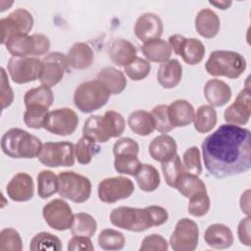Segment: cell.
<instances>
[{
    "label": "cell",
    "mask_w": 251,
    "mask_h": 251,
    "mask_svg": "<svg viewBox=\"0 0 251 251\" xmlns=\"http://www.w3.org/2000/svg\"><path fill=\"white\" fill-rule=\"evenodd\" d=\"M251 133L248 128L224 124L202 142L204 166L216 178L233 176L251 168Z\"/></svg>",
    "instance_id": "1"
},
{
    "label": "cell",
    "mask_w": 251,
    "mask_h": 251,
    "mask_svg": "<svg viewBox=\"0 0 251 251\" xmlns=\"http://www.w3.org/2000/svg\"><path fill=\"white\" fill-rule=\"evenodd\" d=\"M42 145L37 136L18 127L9 129L1 138L3 153L14 159H32L37 157Z\"/></svg>",
    "instance_id": "2"
},
{
    "label": "cell",
    "mask_w": 251,
    "mask_h": 251,
    "mask_svg": "<svg viewBox=\"0 0 251 251\" xmlns=\"http://www.w3.org/2000/svg\"><path fill=\"white\" fill-rule=\"evenodd\" d=\"M205 69L213 76H226L234 79L244 73L246 60L235 51L215 50L210 54Z\"/></svg>",
    "instance_id": "3"
},
{
    "label": "cell",
    "mask_w": 251,
    "mask_h": 251,
    "mask_svg": "<svg viewBox=\"0 0 251 251\" xmlns=\"http://www.w3.org/2000/svg\"><path fill=\"white\" fill-rule=\"evenodd\" d=\"M110 222L117 227L134 232L155 226L149 206L142 209L126 206L115 208L110 214Z\"/></svg>",
    "instance_id": "4"
},
{
    "label": "cell",
    "mask_w": 251,
    "mask_h": 251,
    "mask_svg": "<svg viewBox=\"0 0 251 251\" xmlns=\"http://www.w3.org/2000/svg\"><path fill=\"white\" fill-rule=\"evenodd\" d=\"M111 93L97 78L80 83L74 94V103L82 113H92L102 108L109 100Z\"/></svg>",
    "instance_id": "5"
},
{
    "label": "cell",
    "mask_w": 251,
    "mask_h": 251,
    "mask_svg": "<svg viewBox=\"0 0 251 251\" xmlns=\"http://www.w3.org/2000/svg\"><path fill=\"white\" fill-rule=\"evenodd\" d=\"M5 46L14 57H38L47 54L50 48V40L41 33L19 34L8 39Z\"/></svg>",
    "instance_id": "6"
},
{
    "label": "cell",
    "mask_w": 251,
    "mask_h": 251,
    "mask_svg": "<svg viewBox=\"0 0 251 251\" xmlns=\"http://www.w3.org/2000/svg\"><path fill=\"white\" fill-rule=\"evenodd\" d=\"M58 193L75 203H83L91 195V182L88 177L75 172H61L58 175Z\"/></svg>",
    "instance_id": "7"
},
{
    "label": "cell",
    "mask_w": 251,
    "mask_h": 251,
    "mask_svg": "<svg viewBox=\"0 0 251 251\" xmlns=\"http://www.w3.org/2000/svg\"><path fill=\"white\" fill-rule=\"evenodd\" d=\"M75 157V145L70 141H59L44 143L37 159L46 167L58 168L74 166Z\"/></svg>",
    "instance_id": "8"
},
{
    "label": "cell",
    "mask_w": 251,
    "mask_h": 251,
    "mask_svg": "<svg viewBox=\"0 0 251 251\" xmlns=\"http://www.w3.org/2000/svg\"><path fill=\"white\" fill-rule=\"evenodd\" d=\"M42 68V60L35 57L12 56L7 65L10 77L15 83L24 84L39 78Z\"/></svg>",
    "instance_id": "9"
},
{
    "label": "cell",
    "mask_w": 251,
    "mask_h": 251,
    "mask_svg": "<svg viewBox=\"0 0 251 251\" xmlns=\"http://www.w3.org/2000/svg\"><path fill=\"white\" fill-rule=\"evenodd\" d=\"M1 27V44L8 39L19 34H28L33 27L32 15L24 8L16 9L8 17L0 20Z\"/></svg>",
    "instance_id": "10"
},
{
    "label": "cell",
    "mask_w": 251,
    "mask_h": 251,
    "mask_svg": "<svg viewBox=\"0 0 251 251\" xmlns=\"http://www.w3.org/2000/svg\"><path fill=\"white\" fill-rule=\"evenodd\" d=\"M77 125L78 117L76 113L71 108L64 107L48 112L43 128L53 134L67 136L75 132Z\"/></svg>",
    "instance_id": "11"
},
{
    "label": "cell",
    "mask_w": 251,
    "mask_h": 251,
    "mask_svg": "<svg viewBox=\"0 0 251 251\" xmlns=\"http://www.w3.org/2000/svg\"><path fill=\"white\" fill-rule=\"evenodd\" d=\"M198 238L197 224L188 218H182L176 225L170 237V245L175 251H193L198 245Z\"/></svg>",
    "instance_id": "12"
},
{
    "label": "cell",
    "mask_w": 251,
    "mask_h": 251,
    "mask_svg": "<svg viewBox=\"0 0 251 251\" xmlns=\"http://www.w3.org/2000/svg\"><path fill=\"white\" fill-rule=\"evenodd\" d=\"M134 191L133 182L126 176L107 177L98 184V197L104 203H115L128 198Z\"/></svg>",
    "instance_id": "13"
},
{
    "label": "cell",
    "mask_w": 251,
    "mask_h": 251,
    "mask_svg": "<svg viewBox=\"0 0 251 251\" xmlns=\"http://www.w3.org/2000/svg\"><path fill=\"white\" fill-rule=\"evenodd\" d=\"M46 224L53 229L63 231L71 228L74 221L72 208L63 199L56 198L48 202L42 210Z\"/></svg>",
    "instance_id": "14"
},
{
    "label": "cell",
    "mask_w": 251,
    "mask_h": 251,
    "mask_svg": "<svg viewBox=\"0 0 251 251\" xmlns=\"http://www.w3.org/2000/svg\"><path fill=\"white\" fill-rule=\"evenodd\" d=\"M169 44L172 50L190 66L201 63L205 56V46L197 38H185L180 34H174L169 37Z\"/></svg>",
    "instance_id": "15"
},
{
    "label": "cell",
    "mask_w": 251,
    "mask_h": 251,
    "mask_svg": "<svg viewBox=\"0 0 251 251\" xmlns=\"http://www.w3.org/2000/svg\"><path fill=\"white\" fill-rule=\"evenodd\" d=\"M69 68L67 57L63 53L51 52L42 59V68L38 79L42 85L51 88L62 80Z\"/></svg>",
    "instance_id": "16"
},
{
    "label": "cell",
    "mask_w": 251,
    "mask_h": 251,
    "mask_svg": "<svg viewBox=\"0 0 251 251\" xmlns=\"http://www.w3.org/2000/svg\"><path fill=\"white\" fill-rule=\"evenodd\" d=\"M251 115L250 87L246 86L236 96L234 102L229 105L224 114L226 124L243 126L249 122Z\"/></svg>",
    "instance_id": "17"
},
{
    "label": "cell",
    "mask_w": 251,
    "mask_h": 251,
    "mask_svg": "<svg viewBox=\"0 0 251 251\" xmlns=\"http://www.w3.org/2000/svg\"><path fill=\"white\" fill-rule=\"evenodd\" d=\"M164 25L161 18L154 13H145L138 17L134 25V33L142 42L160 38Z\"/></svg>",
    "instance_id": "18"
},
{
    "label": "cell",
    "mask_w": 251,
    "mask_h": 251,
    "mask_svg": "<svg viewBox=\"0 0 251 251\" xmlns=\"http://www.w3.org/2000/svg\"><path fill=\"white\" fill-rule=\"evenodd\" d=\"M7 195L16 202H25L34 195V183L32 177L26 173H18L8 182Z\"/></svg>",
    "instance_id": "19"
},
{
    "label": "cell",
    "mask_w": 251,
    "mask_h": 251,
    "mask_svg": "<svg viewBox=\"0 0 251 251\" xmlns=\"http://www.w3.org/2000/svg\"><path fill=\"white\" fill-rule=\"evenodd\" d=\"M177 145L176 140L169 134L162 133L156 136L149 144L151 158L158 162H166L176 155Z\"/></svg>",
    "instance_id": "20"
},
{
    "label": "cell",
    "mask_w": 251,
    "mask_h": 251,
    "mask_svg": "<svg viewBox=\"0 0 251 251\" xmlns=\"http://www.w3.org/2000/svg\"><path fill=\"white\" fill-rule=\"evenodd\" d=\"M204 240L212 248L226 249L233 243V234L231 229L223 224H213L209 226L204 232Z\"/></svg>",
    "instance_id": "21"
},
{
    "label": "cell",
    "mask_w": 251,
    "mask_h": 251,
    "mask_svg": "<svg viewBox=\"0 0 251 251\" xmlns=\"http://www.w3.org/2000/svg\"><path fill=\"white\" fill-rule=\"evenodd\" d=\"M168 116L174 127L186 126L193 122L195 110L188 101L178 99L168 105Z\"/></svg>",
    "instance_id": "22"
},
{
    "label": "cell",
    "mask_w": 251,
    "mask_h": 251,
    "mask_svg": "<svg viewBox=\"0 0 251 251\" xmlns=\"http://www.w3.org/2000/svg\"><path fill=\"white\" fill-rule=\"evenodd\" d=\"M204 96L213 107H222L231 98V89L227 83L221 79L213 78L204 86Z\"/></svg>",
    "instance_id": "23"
},
{
    "label": "cell",
    "mask_w": 251,
    "mask_h": 251,
    "mask_svg": "<svg viewBox=\"0 0 251 251\" xmlns=\"http://www.w3.org/2000/svg\"><path fill=\"white\" fill-rule=\"evenodd\" d=\"M108 55L112 62L120 67H126L137 57L134 45L123 38L115 39L110 43Z\"/></svg>",
    "instance_id": "24"
},
{
    "label": "cell",
    "mask_w": 251,
    "mask_h": 251,
    "mask_svg": "<svg viewBox=\"0 0 251 251\" xmlns=\"http://www.w3.org/2000/svg\"><path fill=\"white\" fill-rule=\"evenodd\" d=\"M66 57L69 67L75 70H84L92 65L94 54L88 44L76 42L70 48Z\"/></svg>",
    "instance_id": "25"
},
{
    "label": "cell",
    "mask_w": 251,
    "mask_h": 251,
    "mask_svg": "<svg viewBox=\"0 0 251 251\" xmlns=\"http://www.w3.org/2000/svg\"><path fill=\"white\" fill-rule=\"evenodd\" d=\"M220 19L211 9H202L195 18L196 31L205 38H213L220 31Z\"/></svg>",
    "instance_id": "26"
},
{
    "label": "cell",
    "mask_w": 251,
    "mask_h": 251,
    "mask_svg": "<svg viewBox=\"0 0 251 251\" xmlns=\"http://www.w3.org/2000/svg\"><path fill=\"white\" fill-rule=\"evenodd\" d=\"M181 77L182 67L176 59L169 60L159 67L157 80L163 88L171 89L176 87L180 82Z\"/></svg>",
    "instance_id": "27"
},
{
    "label": "cell",
    "mask_w": 251,
    "mask_h": 251,
    "mask_svg": "<svg viewBox=\"0 0 251 251\" xmlns=\"http://www.w3.org/2000/svg\"><path fill=\"white\" fill-rule=\"evenodd\" d=\"M142 54L148 62L165 63L170 60L172 55V48L169 42L164 39L156 38L145 42L141 48Z\"/></svg>",
    "instance_id": "28"
},
{
    "label": "cell",
    "mask_w": 251,
    "mask_h": 251,
    "mask_svg": "<svg viewBox=\"0 0 251 251\" xmlns=\"http://www.w3.org/2000/svg\"><path fill=\"white\" fill-rule=\"evenodd\" d=\"M100 80L111 94L122 93L126 86V78L124 73L114 67H105L97 75Z\"/></svg>",
    "instance_id": "29"
},
{
    "label": "cell",
    "mask_w": 251,
    "mask_h": 251,
    "mask_svg": "<svg viewBox=\"0 0 251 251\" xmlns=\"http://www.w3.org/2000/svg\"><path fill=\"white\" fill-rule=\"evenodd\" d=\"M127 125L133 133L147 136L155 130V122L151 113L144 110H136L127 118Z\"/></svg>",
    "instance_id": "30"
},
{
    "label": "cell",
    "mask_w": 251,
    "mask_h": 251,
    "mask_svg": "<svg viewBox=\"0 0 251 251\" xmlns=\"http://www.w3.org/2000/svg\"><path fill=\"white\" fill-rule=\"evenodd\" d=\"M134 176L139 188L145 192L156 190L161 182L159 172L150 164H142Z\"/></svg>",
    "instance_id": "31"
},
{
    "label": "cell",
    "mask_w": 251,
    "mask_h": 251,
    "mask_svg": "<svg viewBox=\"0 0 251 251\" xmlns=\"http://www.w3.org/2000/svg\"><path fill=\"white\" fill-rule=\"evenodd\" d=\"M53 101V91L46 85H40L38 87L27 90L24 97L25 108L29 106H41L49 109L52 106Z\"/></svg>",
    "instance_id": "32"
},
{
    "label": "cell",
    "mask_w": 251,
    "mask_h": 251,
    "mask_svg": "<svg viewBox=\"0 0 251 251\" xmlns=\"http://www.w3.org/2000/svg\"><path fill=\"white\" fill-rule=\"evenodd\" d=\"M193 123L198 132L207 133L217 125V111L211 105H201L195 113Z\"/></svg>",
    "instance_id": "33"
},
{
    "label": "cell",
    "mask_w": 251,
    "mask_h": 251,
    "mask_svg": "<svg viewBox=\"0 0 251 251\" xmlns=\"http://www.w3.org/2000/svg\"><path fill=\"white\" fill-rule=\"evenodd\" d=\"M82 136L96 143H105L110 139L103 128L102 116L92 115L84 122L82 127Z\"/></svg>",
    "instance_id": "34"
},
{
    "label": "cell",
    "mask_w": 251,
    "mask_h": 251,
    "mask_svg": "<svg viewBox=\"0 0 251 251\" xmlns=\"http://www.w3.org/2000/svg\"><path fill=\"white\" fill-rule=\"evenodd\" d=\"M70 229L73 235L91 237L96 232L97 223L91 215L77 213L74 214V221Z\"/></svg>",
    "instance_id": "35"
},
{
    "label": "cell",
    "mask_w": 251,
    "mask_h": 251,
    "mask_svg": "<svg viewBox=\"0 0 251 251\" xmlns=\"http://www.w3.org/2000/svg\"><path fill=\"white\" fill-rule=\"evenodd\" d=\"M176 188L186 198H190L192 195L198 192L206 191V185L202 179H200L198 176L190 174L186 171L179 177Z\"/></svg>",
    "instance_id": "36"
},
{
    "label": "cell",
    "mask_w": 251,
    "mask_h": 251,
    "mask_svg": "<svg viewBox=\"0 0 251 251\" xmlns=\"http://www.w3.org/2000/svg\"><path fill=\"white\" fill-rule=\"evenodd\" d=\"M102 126L109 138L121 136L126 128L124 117L116 111H107L102 117Z\"/></svg>",
    "instance_id": "37"
},
{
    "label": "cell",
    "mask_w": 251,
    "mask_h": 251,
    "mask_svg": "<svg viewBox=\"0 0 251 251\" xmlns=\"http://www.w3.org/2000/svg\"><path fill=\"white\" fill-rule=\"evenodd\" d=\"M162 172L167 184L176 188V183L182 174L185 172L180 157L176 154L170 160L162 163Z\"/></svg>",
    "instance_id": "38"
},
{
    "label": "cell",
    "mask_w": 251,
    "mask_h": 251,
    "mask_svg": "<svg viewBox=\"0 0 251 251\" xmlns=\"http://www.w3.org/2000/svg\"><path fill=\"white\" fill-rule=\"evenodd\" d=\"M58 192V176L52 171L43 170L37 175V194L42 199H47Z\"/></svg>",
    "instance_id": "39"
},
{
    "label": "cell",
    "mask_w": 251,
    "mask_h": 251,
    "mask_svg": "<svg viewBox=\"0 0 251 251\" xmlns=\"http://www.w3.org/2000/svg\"><path fill=\"white\" fill-rule=\"evenodd\" d=\"M98 245L104 250H121L126 245L125 235L116 229L105 228L97 237Z\"/></svg>",
    "instance_id": "40"
},
{
    "label": "cell",
    "mask_w": 251,
    "mask_h": 251,
    "mask_svg": "<svg viewBox=\"0 0 251 251\" xmlns=\"http://www.w3.org/2000/svg\"><path fill=\"white\" fill-rule=\"evenodd\" d=\"M100 149L101 147L96 142L90 141L82 136L75 145V156L79 164L87 165L100 152Z\"/></svg>",
    "instance_id": "41"
},
{
    "label": "cell",
    "mask_w": 251,
    "mask_h": 251,
    "mask_svg": "<svg viewBox=\"0 0 251 251\" xmlns=\"http://www.w3.org/2000/svg\"><path fill=\"white\" fill-rule=\"evenodd\" d=\"M29 249L32 251L38 250H53V251H60L62 250V242L59 237L56 235L42 231L35 234L29 244Z\"/></svg>",
    "instance_id": "42"
},
{
    "label": "cell",
    "mask_w": 251,
    "mask_h": 251,
    "mask_svg": "<svg viewBox=\"0 0 251 251\" xmlns=\"http://www.w3.org/2000/svg\"><path fill=\"white\" fill-rule=\"evenodd\" d=\"M141 165V162L135 155L115 156L114 168L119 174L135 176Z\"/></svg>",
    "instance_id": "43"
},
{
    "label": "cell",
    "mask_w": 251,
    "mask_h": 251,
    "mask_svg": "<svg viewBox=\"0 0 251 251\" xmlns=\"http://www.w3.org/2000/svg\"><path fill=\"white\" fill-rule=\"evenodd\" d=\"M23 241L20 233L13 227L3 228L0 232L1 251H21Z\"/></svg>",
    "instance_id": "44"
},
{
    "label": "cell",
    "mask_w": 251,
    "mask_h": 251,
    "mask_svg": "<svg viewBox=\"0 0 251 251\" xmlns=\"http://www.w3.org/2000/svg\"><path fill=\"white\" fill-rule=\"evenodd\" d=\"M210 206L211 201L207 191H201L189 198L188 213L193 217H203L209 212Z\"/></svg>",
    "instance_id": "45"
},
{
    "label": "cell",
    "mask_w": 251,
    "mask_h": 251,
    "mask_svg": "<svg viewBox=\"0 0 251 251\" xmlns=\"http://www.w3.org/2000/svg\"><path fill=\"white\" fill-rule=\"evenodd\" d=\"M125 68V73L131 80H142L151 72V65L147 60L136 57L132 62L126 65Z\"/></svg>",
    "instance_id": "46"
},
{
    "label": "cell",
    "mask_w": 251,
    "mask_h": 251,
    "mask_svg": "<svg viewBox=\"0 0 251 251\" xmlns=\"http://www.w3.org/2000/svg\"><path fill=\"white\" fill-rule=\"evenodd\" d=\"M48 114V109L41 106H29L24 114V122L26 126L34 129L43 127L45 118Z\"/></svg>",
    "instance_id": "47"
},
{
    "label": "cell",
    "mask_w": 251,
    "mask_h": 251,
    "mask_svg": "<svg viewBox=\"0 0 251 251\" xmlns=\"http://www.w3.org/2000/svg\"><path fill=\"white\" fill-rule=\"evenodd\" d=\"M182 164L186 172L199 176L202 173L200 151L196 146L186 149L182 155Z\"/></svg>",
    "instance_id": "48"
},
{
    "label": "cell",
    "mask_w": 251,
    "mask_h": 251,
    "mask_svg": "<svg viewBox=\"0 0 251 251\" xmlns=\"http://www.w3.org/2000/svg\"><path fill=\"white\" fill-rule=\"evenodd\" d=\"M151 115L154 118L155 129L158 131L162 133H168L175 128L171 124L168 116V105L160 104L155 106L151 111Z\"/></svg>",
    "instance_id": "49"
},
{
    "label": "cell",
    "mask_w": 251,
    "mask_h": 251,
    "mask_svg": "<svg viewBox=\"0 0 251 251\" xmlns=\"http://www.w3.org/2000/svg\"><path fill=\"white\" fill-rule=\"evenodd\" d=\"M139 152L138 143L129 137H123L118 139L113 146L114 156L121 155H135L137 156Z\"/></svg>",
    "instance_id": "50"
},
{
    "label": "cell",
    "mask_w": 251,
    "mask_h": 251,
    "mask_svg": "<svg viewBox=\"0 0 251 251\" xmlns=\"http://www.w3.org/2000/svg\"><path fill=\"white\" fill-rule=\"evenodd\" d=\"M169 248L167 240L160 234H150L146 236L139 247L140 251H167Z\"/></svg>",
    "instance_id": "51"
},
{
    "label": "cell",
    "mask_w": 251,
    "mask_h": 251,
    "mask_svg": "<svg viewBox=\"0 0 251 251\" xmlns=\"http://www.w3.org/2000/svg\"><path fill=\"white\" fill-rule=\"evenodd\" d=\"M14 100V93L7 78L6 72L1 68V104L2 109L9 107Z\"/></svg>",
    "instance_id": "52"
},
{
    "label": "cell",
    "mask_w": 251,
    "mask_h": 251,
    "mask_svg": "<svg viewBox=\"0 0 251 251\" xmlns=\"http://www.w3.org/2000/svg\"><path fill=\"white\" fill-rule=\"evenodd\" d=\"M68 250L69 251H77V250L93 251L94 246L92 244V241L90 240V237L74 235V237L71 238L68 242Z\"/></svg>",
    "instance_id": "53"
},
{
    "label": "cell",
    "mask_w": 251,
    "mask_h": 251,
    "mask_svg": "<svg viewBox=\"0 0 251 251\" xmlns=\"http://www.w3.org/2000/svg\"><path fill=\"white\" fill-rule=\"evenodd\" d=\"M237 234L242 244L246 246H250L251 240H250V217L249 216L242 219L238 224Z\"/></svg>",
    "instance_id": "54"
},
{
    "label": "cell",
    "mask_w": 251,
    "mask_h": 251,
    "mask_svg": "<svg viewBox=\"0 0 251 251\" xmlns=\"http://www.w3.org/2000/svg\"><path fill=\"white\" fill-rule=\"evenodd\" d=\"M249 194H250V190L247 189L244 193H242L241 197H240V209L242 210V212H244L247 216H249L250 214V199H249Z\"/></svg>",
    "instance_id": "55"
},
{
    "label": "cell",
    "mask_w": 251,
    "mask_h": 251,
    "mask_svg": "<svg viewBox=\"0 0 251 251\" xmlns=\"http://www.w3.org/2000/svg\"><path fill=\"white\" fill-rule=\"evenodd\" d=\"M209 3L211 5L218 7L219 9H222V10L227 9L232 4L231 1H209Z\"/></svg>",
    "instance_id": "56"
}]
</instances>
